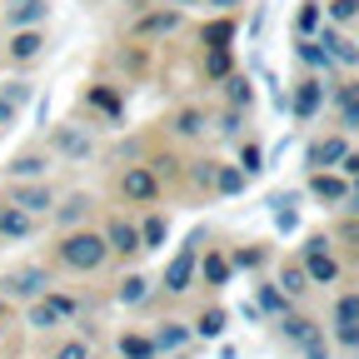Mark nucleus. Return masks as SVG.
Masks as SVG:
<instances>
[{
	"label": "nucleus",
	"instance_id": "1",
	"mask_svg": "<svg viewBox=\"0 0 359 359\" xmlns=\"http://www.w3.org/2000/svg\"><path fill=\"white\" fill-rule=\"evenodd\" d=\"M105 250H110V245H105L100 235H90V230H85V235H70V240L60 245V255H65L70 269H100Z\"/></svg>",
	"mask_w": 359,
	"mask_h": 359
},
{
	"label": "nucleus",
	"instance_id": "2",
	"mask_svg": "<svg viewBox=\"0 0 359 359\" xmlns=\"http://www.w3.org/2000/svg\"><path fill=\"white\" fill-rule=\"evenodd\" d=\"M195 245H200V240H190L185 250L170 259V269H165V290H175V294L190 290V275H195Z\"/></svg>",
	"mask_w": 359,
	"mask_h": 359
},
{
	"label": "nucleus",
	"instance_id": "3",
	"mask_svg": "<svg viewBox=\"0 0 359 359\" xmlns=\"http://www.w3.org/2000/svg\"><path fill=\"white\" fill-rule=\"evenodd\" d=\"M45 285H50V280H45V269L30 264V269H15V275L6 280V294H11V299H30V294H40Z\"/></svg>",
	"mask_w": 359,
	"mask_h": 359
},
{
	"label": "nucleus",
	"instance_id": "4",
	"mask_svg": "<svg viewBox=\"0 0 359 359\" xmlns=\"http://www.w3.org/2000/svg\"><path fill=\"white\" fill-rule=\"evenodd\" d=\"M320 45H325V60H334V65H359V45H354V40H344L339 30H325V35H320Z\"/></svg>",
	"mask_w": 359,
	"mask_h": 359
},
{
	"label": "nucleus",
	"instance_id": "5",
	"mask_svg": "<svg viewBox=\"0 0 359 359\" xmlns=\"http://www.w3.org/2000/svg\"><path fill=\"white\" fill-rule=\"evenodd\" d=\"M120 190H125L130 200H155V175L135 165V170H125V180H120Z\"/></svg>",
	"mask_w": 359,
	"mask_h": 359
},
{
	"label": "nucleus",
	"instance_id": "6",
	"mask_svg": "<svg viewBox=\"0 0 359 359\" xmlns=\"http://www.w3.org/2000/svg\"><path fill=\"white\" fill-rule=\"evenodd\" d=\"M40 50H45V35H40L35 25H30V30H15V35H11V55H15L20 65H25V60H35Z\"/></svg>",
	"mask_w": 359,
	"mask_h": 359
},
{
	"label": "nucleus",
	"instance_id": "7",
	"mask_svg": "<svg viewBox=\"0 0 359 359\" xmlns=\"http://www.w3.org/2000/svg\"><path fill=\"white\" fill-rule=\"evenodd\" d=\"M11 205H20L25 215H40L45 205H50V190H45V185H15L11 190Z\"/></svg>",
	"mask_w": 359,
	"mask_h": 359
},
{
	"label": "nucleus",
	"instance_id": "8",
	"mask_svg": "<svg viewBox=\"0 0 359 359\" xmlns=\"http://www.w3.org/2000/svg\"><path fill=\"white\" fill-rule=\"evenodd\" d=\"M334 275H339V264H334V259L325 255V240H314V245H309V280H320V285H330Z\"/></svg>",
	"mask_w": 359,
	"mask_h": 359
},
{
	"label": "nucleus",
	"instance_id": "9",
	"mask_svg": "<svg viewBox=\"0 0 359 359\" xmlns=\"http://www.w3.org/2000/svg\"><path fill=\"white\" fill-rule=\"evenodd\" d=\"M309 190L320 195V200H330V205H339V200L349 195V185H344V180H339V175H325V170H314V180H309Z\"/></svg>",
	"mask_w": 359,
	"mask_h": 359
},
{
	"label": "nucleus",
	"instance_id": "10",
	"mask_svg": "<svg viewBox=\"0 0 359 359\" xmlns=\"http://www.w3.org/2000/svg\"><path fill=\"white\" fill-rule=\"evenodd\" d=\"M105 245L120 250V255H135V250H140V230H135V224H125V219H115L110 235H105Z\"/></svg>",
	"mask_w": 359,
	"mask_h": 359
},
{
	"label": "nucleus",
	"instance_id": "11",
	"mask_svg": "<svg viewBox=\"0 0 359 359\" xmlns=\"http://www.w3.org/2000/svg\"><path fill=\"white\" fill-rule=\"evenodd\" d=\"M55 145H60L70 160H85V155H90V135H80L75 125H60V130H55Z\"/></svg>",
	"mask_w": 359,
	"mask_h": 359
},
{
	"label": "nucleus",
	"instance_id": "12",
	"mask_svg": "<svg viewBox=\"0 0 359 359\" xmlns=\"http://www.w3.org/2000/svg\"><path fill=\"white\" fill-rule=\"evenodd\" d=\"M320 95H325V85H320V80H304L299 95H294V115H299V120H314V110H320Z\"/></svg>",
	"mask_w": 359,
	"mask_h": 359
},
{
	"label": "nucleus",
	"instance_id": "13",
	"mask_svg": "<svg viewBox=\"0 0 359 359\" xmlns=\"http://www.w3.org/2000/svg\"><path fill=\"white\" fill-rule=\"evenodd\" d=\"M0 235H11V240L30 235V215L20 205H6V210H0Z\"/></svg>",
	"mask_w": 359,
	"mask_h": 359
},
{
	"label": "nucleus",
	"instance_id": "14",
	"mask_svg": "<svg viewBox=\"0 0 359 359\" xmlns=\"http://www.w3.org/2000/svg\"><path fill=\"white\" fill-rule=\"evenodd\" d=\"M40 20H45V0H15V11H11V25L30 30V25H40Z\"/></svg>",
	"mask_w": 359,
	"mask_h": 359
},
{
	"label": "nucleus",
	"instance_id": "15",
	"mask_svg": "<svg viewBox=\"0 0 359 359\" xmlns=\"http://www.w3.org/2000/svg\"><path fill=\"white\" fill-rule=\"evenodd\" d=\"M175 25H180V11H155V15H145L140 25H135V35H165Z\"/></svg>",
	"mask_w": 359,
	"mask_h": 359
},
{
	"label": "nucleus",
	"instance_id": "16",
	"mask_svg": "<svg viewBox=\"0 0 359 359\" xmlns=\"http://www.w3.org/2000/svg\"><path fill=\"white\" fill-rule=\"evenodd\" d=\"M334 160H344V140H320V145H309V165H314V170H325V165H334Z\"/></svg>",
	"mask_w": 359,
	"mask_h": 359
},
{
	"label": "nucleus",
	"instance_id": "17",
	"mask_svg": "<svg viewBox=\"0 0 359 359\" xmlns=\"http://www.w3.org/2000/svg\"><path fill=\"white\" fill-rule=\"evenodd\" d=\"M215 190H219V195H240V190H245V170H240V165L215 170Z\"/></svg>",
	"mask_w": 359,
	"mask_h": 359
},
{
	"label": "nucleus",
	"instance_id": "18",
	"mask_svg": "<svg viewBox=\"0 0 359 359\" xmlns=\"http://www.w3.org/2000/svg\"><path fill=\"white\" fill-rule=\"evenodd\" d=\"M90 215V195H70L65 205H60V224H75V219H85Z\"/></svg>",
	"mask_w": 359,
	"mask_h": 359
},
{
	"label": "nucleus",
	"instance_id": "19",
	"mask_svg": "<svg viewBox=\"0 0 359 359\" xmlns=\"http://www.w3.org/2000/svg\"><path fill=\"white\" fill-rule=\"evenodd\" d=\"M120 354H125V359H150V354H155V344H150V339H140V334H125V339H120Z\"/></svg>",
	"mask_w": 359,
	"mask_h": 359
},
{
	"label": "nucleus",
	"instance_id": "20",
	"mask_svg": "<svg viewBox=\"0 0 359 359\" xmlns=\"http://www.w3.org/2000/svg\"><path fill=\"white\" fill-rule=\"evenodd\" d=\"M55 320H65V314H60V309H55L50 299H45V304H35V309H30V325H35V330H50Z\"/></svg>",
	"mask_w": 359,
	"mask_h": 359
},
{
	"label": "nucleus",
	"instance_id": "21",
	"mask_svg": "<svg viewBox=\"0 0 359 359\" xmlns=\"http://www.w3.org/2000/svg\"><path fill=\"white\" fill-rule=\"evenodd\" d=\"M160 240H165V219L150 215V219H145V230H140V250H155Z\"/></svg>",
	"mask_w": 359,
	"mask_h": 359
},
{
	"label": "nucleus",
	"instance_id": "22",
	"mask_svg": "<svg viewBox=\"0 0 359 359\" xmlns=\"http://www.w3.org/2000/svg\"><path fill=\"white\" fill-rule=\"evenodd\" d=\"M11 175H20V180H35V175H45V160H40V155H20V160L11 165Z\"/></svg>",
	"mask_w": 359,
	"mask_h": 359
},
{
	"label": "nucleus",
	"instance_id": "23",
	"mask_svg": "<svg viewBox=\"0 0 359 359\" xmlns=\"http://www.w3.org/2000/svg\"><path fill=\"white\" fill-rule=\"evenodd\" d=\"M309 30H320V0H304V11H299V35Z\"/></svg>",
	"mask_w": 359,
	"mask_h": 359
},
{
	"label": "nucleus",
	"instance_id": "24",
	"mask_svg": "<svg viewBox=\"0 0 359 359\" xmlns=\"http://www.w3.org/2000/svg\"><path fill=\"white\" fill-rule=\"evenodd\" d=\"M205 280H210V285H224V280H230V264H224L219 255H210V259H205Z\"/></svg>",
	"mask_w": 359,
	"mask_h": 359
},
{
	"label": "nucleus",
	"instance_id": "25",
	"mask_svg": "<svg viewBox=\"0 0 359 359\" xmlns=\"http://www.w3.org/2000/svg\"><path fill=\"white\" fill-rule=\"evenodd\" d=\"M354 15H359V0H330V20L344 25V20H354Z\"/></svg>",
	"mask_w": 359,
	"mask_h": 359
},
{
	"label": "nucleus",
	"instance_id": "26",
	"mask_svg": "<svg viewBox=\"0 0 359 359\" xmlns=\"http://www.w3.org/2000/svg\"><path fill=\"white\" fill-rule=\"evenodd\" d=\"M200 334H205V339H215V334H224V314H219V309H210V314H200Z\"/></svg>",
	"mask_w": 359,
	"mask_h": 359
},
{
	"label": "nucleus",
	"instance_id": "27",
	"mask_svg": "<svg viewBox=\"0 0 359 359\" xmlns=\"http://www.w3.org/2000/svg\"><path fill=\"white\" fill-rule=\"evenodd\" d=\"M180 344H185V330H180V325H165L160 339H155V349H180Z\"/></svg>",
	"mask_w": 359,
	"mask_h": 359
},
{
	"label": "nucleus",
	"instance_id": "28",
	"mask_svg": "<svg viewBox=\"0 0 359 359\" xmlns=\"http://www.w3.org/2000/svg\"><path fill=\"white\" fill-rule=\"evenodd\" d=\"M175 130H180V135H200V130H205V120H200V110H185V115H180V120H175Z\"/></svg>",
	"mask_w": 359,
	"mask_h": 359
},
{
	"label": "nucleus",
	"instance_id": "29",
	"mask_svg": "<svg viewBox=\"0 0 359 359\" xmlns=\"http://www.w3.org/2000/svg\"><path fill=\"white\" fill-rule=\"evenodd\" d=\"M339 325H359V294H344L339 299Z\"/></svg>",
	"mask_w": 359,
	"mask_h": 359
},
{
	"label": "nucleus",
	"instance_id": "30",
	"mask_svg": "<svg viewBox=\"0 0 359 359\" xmlns=\"http://www.w3.org/2000/svg\"><path fill=\"white\" fill-rule=\"evenodd\" d=\"M210 50H230V45H224V40H230V20H219V25H210Z\"/></svg>",
	"mask_w": 359,
	"mask_h": 359
},
{
	"label": "nucleus",
	"instance_id": "31",
	"mask_svg": "<svg viewBox=\"0 0 359 359\" xmlns=\"http://www.w3.org/2000/svg\"><path fill=\"white\" fill-rule=\"evenodd\" d=\"M259 160H264V155H259V145H245V155H240V170H245V175H259V170H264Z\"/></svg>",
	"mask_w": 359,
	"mask_h": 359
},
{
	"label": "nucleus",
	"instance_id": "32",
	"mask_svg": "<svg viewBox=\"0 0 359 359\" xmlns=\"http://www.w3.org/2000/svg\"><path fill=\"white\" fill-rule=\"evenodd\" d=\"M285 334H290V339H299V344H309V339H314L309 320H285Z\"/></svg>",
	"mask_w": 359,
	"mask_h": 359
},
{
	"label": "nucleus",
	"instance_id": "33",
	"mask_svg": "<svg viewBox=\"0 0 359 359\" xmlns=\"http://www.w3.org/2000/svg\"><path fill=\"white\" fill-rule=\"evenodd\" d=\"M90 100H95V105H100L105 115H120V100L110 95V90H100V85H95V90H90Z\"/></svg>",
	"mask_w": 359,
	"mask_h": 359
},
{
	"label": "nucleus",
	"instance_id": "34",
	"mask_svg": "<svg viewBox=\"0 0 359 359\" xmlns=\"http://www.w3.org/2000/svg\"><path fill=\"white\" fill-rule=\"evenodd\" d=\"M230 100H235V105H250V100H255V90H250V80H240V75L230 80Z\"/></svg>",
	"mask_w": 359,
	"mask_h": 359
},
{
	"label": "nucleus",
	"instance_id": "35",
	"mask_svg": "<svg viewBox=\"0 0 359 359\" xmlns=\"http://www.w3.org/2000/svg\"><path fill=\"white\" fill-rule=\"evenodd\" d=\"M0 100H11V105L30 100V85H25V80H11V85H6V95H0Z\"/></svg>",
	"mask_w": 359,
	"mask_h": 359
},
{
	"label": "nucleus",
	"instance_id": "36",
	"mask_svg": "<svg viewBox=\"0 0 359 359\" xmlns=\"http://www.w3.org/2000/svg\"><path fill=\"white\" fill-rule=\"evenodd\" d=\"M205 70H210V75H230V55H224V50H210Z\"/></svg>",
	"mask_w": 359,
	"mask_h": 359
},
{
	"label": "nucleus",
	"instance_id": "37",
	"mask_svg": "<svg viewBox=\"0 0 359 359\" xmlns=\"http://www.w3.org/2000/svg\"><path fill=\"white\" fill-rule=\"evenodd\" d=\"M120 299H130V304L145 299V280H125V285H120Z\"/></svg>",
	"mask_w": 359,
	"mask_h": 359
},
{
	"label": "nucleus",
	"instance_id": "38",
	"mask_svg": "<svg viewBox=\"0 0 359 359\" xmlns=\"http://www.w3.org/2000/svg\"><path fill=\"white\" fill-rule=\"evenodd\" d=\"M344 125H349V130H359V95H349V100H344Z\"/></svg>",
	"mask_w": 359,
	"mask_h": 359
},
{
	"label": "nucleus",
	"instance_id": "39",
	"mask_svg": "<svg viewBox=\"0 0 359 359\" xmlns=\"http://www.w3.org/2000/svg\"><path fill=\"white\" fill-rule=\"evenodd\" d=\"M85 354H90V349H85V339H75V344H65L55 359H85Z\"/></svg>",
	"mask_w": 359,
	"mask_h": 359
},
{
	"label": "nucleus",
	"instance_id": "40",
	"mask_svg": "<svg viewBox=\"0 0 359 359\" xmlns=\"http://www.w3.org/2000/svg\"><path fill=\"white\" fill-rule=\"evenodd\" d=\"M285 290H290V294L304 290V269H285Z\"/></svg>",
	"mask_w": 359,
	"mask_h": 359
},
{
	"label": "nucleus",
	"instance_id": "41",
	"mask_svg": "<svg viewBox=\"0 0 359 359\" xmlns=\"http://www.w3.org/2000/svg\"><path fill=\"white\" fill-rule=\"evenodd\" d=\"M264 309H285V294L280 290H264Z\"/></svg>",
	"mask_w": 359,
	"mask_h": 359
},
{
	"label": "nucleus",
	"instance_id": "42",
	"mask_svg": "<svg viewBox=\"0 0 359 359\" xmlns=\"http://www.w3.org/2000/svg\"><path fill=\"white\" fill-rule=\"evenodd\" d=\"M339 339L344 344H359V325H339Z\"/></svg>",
	"mask_w": 359,
	"mask_h": 359
},
{
	"label": "nucleus",
	"instance_id": "43",
	"mask_svg": "<svg viewBox=\"0 0 359 359\" xmlns=\"http://www.w3.org/2000/svg\"><path fill=\"white\" fill-rule=\"evenodd\" d=\"M11 120H15V105H11V100H0V125H11Z\"/></svg>",
	"mask_w": 359,
	"mask_h": 359
},
{
	"label": "nucleus",
	"instance_id": "44",
	"mask_svg": "<svg viewBox=\"0 0 359 359\" xmlns=\"http://www.w3.org/2000/svg\"><path fill=\"white\" fill-rule=\"evenodd\" d=\"M344 175H359V155H349V150H344Z\"/></svg>",
	"mask_w": 359,
	"mask_h": 359
},
{
	"label": "nucleus",
	"instance_id": "45",
	"mask_svg": "<svg viewBox=\"0 0 359 359\" xmlns=\"http://www.w3.org/2000/svg\"><path fill=\"white\" fill-rule=\"evenodd\" d=\"M354 210H359V175H354Z\"/></svg>",
	"mask_w": 359,
	"mask_h": 359
},
{
	"label": "nucleus",
	"instance_id": "46",
	"mask_svg": "<svg viewBox=\"0 0 359 359\" xmlns=\"http://www.w3.org/2000/svg\"><path fill=\"white\" fill-rule=\"evenodd\" d=\"M215 6H235V0H215Z\"/></svg>",
	"mask_w": 359,
	"mask_h": 359
},
{
	"label": "nucleus",
	"instance_id": "47",
	"mask_svg": "<svg viewBox=\"0 0 359 359\" xmlns=\"http://www.w3.org/2000/svg\"><path fill=\"white\" fill-rule=\"evenodd\" d=\"M180 6H190V0H180Z\"/></svg>",
	"mask_w": 359,
	"mask_h": 359
}]
</instances>
